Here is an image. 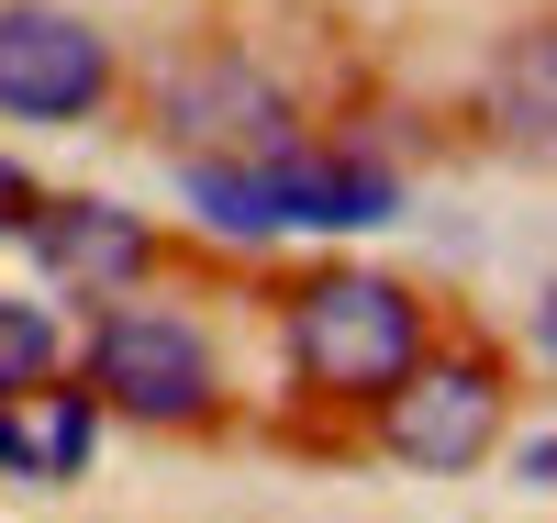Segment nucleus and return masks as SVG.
Masks as SVG:
<instances>
[{
	"instance_id": "nucleus-5",
	"label": "nucleus",
	"mask_w": 557,
	"mask_h": 523,
	"mask_svg": "<svg viewBox=\"0 0 557 523\" xmlns=\"http://www.w3.org/2000/svg\"><path fill=\"white\" fill-rule=\"evenodd\" d=\"M380 401H391V457H401V468H424V480L469 468V457L491 446V423H502L491 368H424V357H412Z\"/></svg>"
},
{
	"instance_id": "nucleus-6",
	"label": "nucleus",
	"mask_w": 557,
	"mask_h": 523,
	"mask_svg": "<svg viewBox=\"0 0 557 523\" xmlns=\"http://www.w3.org/2000/svg\"><path fill=\"white\" fill-rule=\"evenodd\" d=\"M23 234H34L45 278H67V290H89V301H112V290H134V278L157 267L146 223L112 212V201H57V212L34 201V212H23Z\"/></svg>"
},
{
	"instance_id": "nucleus-11",
	"label": "nucleus",
	"mask_w": 557,
	"mask_h": 523,
	"mask_svg": "<svg viewBox=\"0 0 557 523\" xmlns=\"http://www.w3.org/2000/svg\"><path fill=\"white\" fill-rule=\"evenodd\" d=\"M23 212H34V178H23L12 157H0V234H23Z\"/></svg>"
},
{
	"instance_id": "nucleus-1",
	"label": "nucleus",
	"mask_w": 557,
	"mask_h": 523,
	"mask_svg": "<svg viewBox=\"0 0 557 523\" xmlns=\"http://www.w3.org/2000/svg\"><path fill=\"white\" fill-rule=\"evenodd\" d=\"M190 201L223 234H357V223H391L401 189L357 157H190Z\"/></svg>"
},
{
	"instance_id": "nucleus-9",
	"label": "nucleus",
	"mask_w": 557,
	"mask_h": 523,
	"mask_svg": "<svg viewBox=\"0 0 557 523\" xmlns=\"http://www.w3.org/2000/svg\"><path fill=\"white\" fill-rule=\"evenodd\" d=\"M45 368H57V323L34 301H0V390H34Z\"/></svg>"
},
{
	"instance_id": "nucleus-10",
	"label": "nucleus",
	"mask_w": 557,
	"mask_h": 523,
	"mask_svg": "<svg viewBox=\"0 0 557 523\" xmlns=\"http://www.w3.org/2000/svg\"><path fill=\"white\" fill-rule=\"evenodd\" d=\"M502 134H513V146H546V34L513 45V123Z\"/></svg>"
},
{
	"instance_id": "nucleus-2",
	"label": "nucleus",
	"mask_w": 557,
	"mask_h": 523,
	"mask_svg": "<svg viewBox=\"0 0 557 523\" xmlns=\"http://www.w3.org/2000/svg\"><path fill=\"white\" fill-rule=\"evenodd\" d=\"M424 357V312H412L401 278H312L290 301V368L312 390H391V378Z\"/></svg>"
},
{
	"instance_id": "nucleus-7",
	"label": "nucleus",
	"mask_w": 557,
	"mask_h": 523,
	"mask_svg": "<svg viewBox=\"0 0 557 523\" xmlns=\"http://www.w3.org/2000/svg\"><path fill=\"white\" fill-rule=\"evenodd\" d=\"M168 146H190V157H223V146L268 157V146H290V134H278V89L246 78L235 57H212V67H190V78H168Z\"/></svg>"
},
{
	"instance_id": "nucleus-4",
	"label": "nucleus",
	"mask_w": 557,
	"mask_h": 523,
	"mask_svg": "<svg viewBox=\"0 0 557 523\" xmlns=\"http://www.w3.org/2000/svg\"><path fill=\"white\" fill-rule=\"evenodd\" d=\"M89 378H101V401H123L134 423H190L212 401V346L178 312H101Z\"/></svg>"
},
{
	"instance_id": "nucleus-8",
	"label": "nucleus",
	"mask_w": 557,
	"mask_h": 523,
	"mask_svg": "<svg viewBox=\"0 0 557 523\" xmlns=\"http://www.w3.org/2000/svg\"><path fill=\"white\" fill-rule=\"evenodd\" d=\"M89 435H101V412L89 390H0V468L12 480H78L89 468Z\"/></svg>"
},
{
	"instance_id": "nucleus-3",
	"label": "nucleus",
	"mask_w": 557,
	"mask_h": 523,
	"mask_svg": "<svg viewBox=\"0 0 557 523\" xmlns=\"http://www.w3.org/2000/svg\"><path fill=\"white\" fill-rule=\"evenodd\" d=\"M101 89H112V45L78 12H57V0H12V12H0V112L78 123Z\"/></svg>"
}]
</instances>
